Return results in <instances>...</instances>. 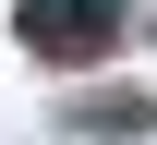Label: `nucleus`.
I'll list each match as a JSON object with an SVG mask.
<instances>
[{
    "label": "nucleus",
    "instance_id": "nucleus-1",
    "mask_svg": "<svg viewBox=\"0 0 157 145\" xmlns=\"http://www.w3.org/2000/svg\"><path fill=\"white\" fill-rule=\"evenodd\" d=\"M24 48L36 61H97V48H121V0H24Z\"/></svg>",
    "mask_w": 157,
    "mask_h": 145
}]
</instances>
